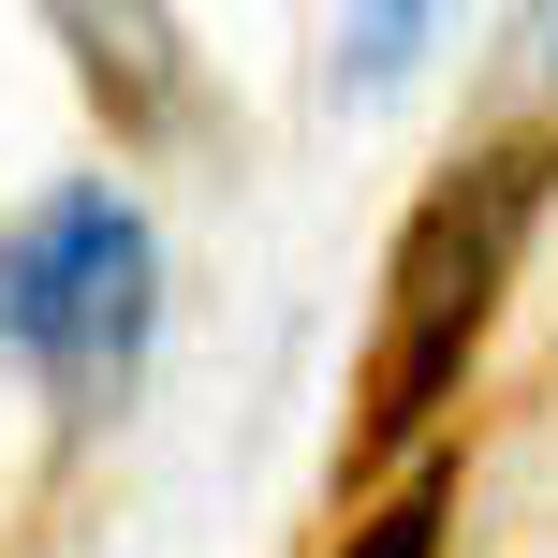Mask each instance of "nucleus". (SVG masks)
<instances>
[{
  "label": "nucleus",
  "instance_id": "obj_1",
  "mask_svg": "<svg viewBox=\"0 0 558 558\" xmlns=\"http://www.w3.org/2000/svg\"><path fill=\"white\" fill-rule=\"evenodd\" d=\"M544 177H558V147L514 133V147L456 162L441 192L412 206V235H397V308H383V353H367V412H353L383 456L426 441L441 397L471 383L485 324H500V294H514V251H530V221H544Z\"/></svg>",
  "mask_w": 558,
  "mask_h": 558
},
{
  "label": "nucleus",
  "instance_id": "obj_2",
  "mask_svg": "<svg viewBox=\"0 0 558 558\" xmlns=\"http://www.w3.org/2000/svg\"><path fill=\"white\" fill-rule=\"evenodd\" d=\"M147 279H162V235L118 177L15 206L0 221V353H29L59 397H104L147 353Z\"/></svg>",
  "mask_w": 558,
  "mask_h": 558
},
{
  "label": "nucleus",
  "instance_id": "obj_3",
  "mask_svg": "<svg viewBox=\"0 0 558 558\" xmlns=\"http://www.w3.org/2000/svg\"><path fill=\"white\" fill-rule=\"evenodd\" d=\"M441 514H456V485H441V471H412L383 514H353V544H338V558H441Z\"/></svg>",
  "mask_w": 558,
  "mask_h": 558
},
{
  "label": "nucleus",
  "instance_id": "obj_4",
  "mask_svg": "<svg viewBox=\"0 0 558 558\" xmlns=\"http://www.w3.org/2000/svg\"><path fill=\"white\" fill-rule=\"evenodd\" d=\"M412 45H426V15H367V29H338V88H383Z\"/></svg>",
  "mask_w": 558,
  "mask_h": 558
}]
</instances>
